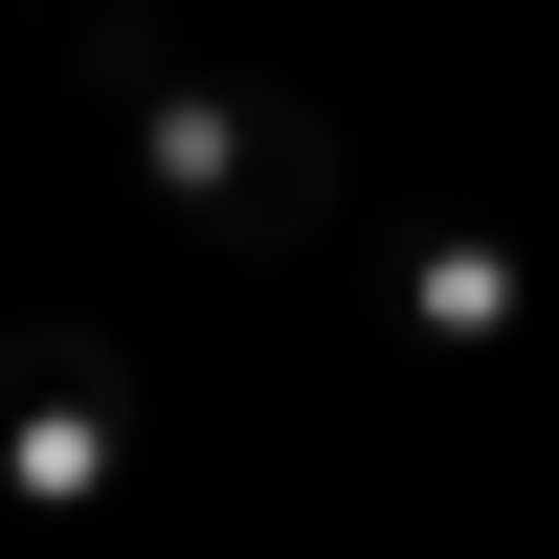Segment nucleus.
<instances>
[{
    "instance_id": "f257e3e1",
    "label": "nucleus",
    "mask_w": 559,
    "mask_h": 559,
    "mask_svg": "<svg viewBox=\"0 0 559 559\" xmlns=\"http://www.w3.org/2000/svg\"><path fill=\"white\" fill-rule=\"evenodd\" d=\"M134 179H157L179 247H224V269H269V247H313V224H336V134H313L292 90H224V68L134 90Z\"/></svg>"
},
{
    "instance_id": "f03ea898",
    "label": "nucleus",
    "mask_w": 559,
    "mask_h": 559,
    "mask_svg": "<svg viewBox=\"0 0 559 559\" xmlns=\"http://www.w3.org/2000/svg\"><path fill=\"white\" fill-rule=\"evenodd\" d=\"M112 471H134V358H112V313H23V336H0V492H23V515H90Z\"/></svg>"
},
{
    "instance_id": "7ed1b4c3",
    "label": "nucleus",
    "mask_w": 559,
    "mask_h": 559,
    "mask_svg": "<svg viewBox=\"0 0 559 559\" xmlns=\"http://www.w3.org/2000/svg\"><path fill=\"white\" fill-rule=\"evenodd\" d=\"M403 313H426V336H492V313H515V247H492V224L403 247Z\"/></svg>"
}]
</instances>
